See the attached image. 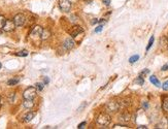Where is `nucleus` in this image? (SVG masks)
I'll return each instance as SVG.
<instances>
[{"instance_id":"f257e3e1","label":"nucleus","mask_w":168,"mask_h":129,"mask_svg":"<svg viewBox=\"0 0 168 129\" xmlns=\"http://www.w3.org/2000/svg\"><path fill=\"white\" fill-rule=\"evenodd\" d=\"M96 121H97V123L99 124V125H101V126H107V125L110 123V116L105 113H101L100 115L97 117Z\"/></svg>"},{"instance_id":"f03ea898","label":"nucleus","mask_w":168,"mask_h":129,"mask_svg":"<svg viewBox=\"0 0 168 129\" xmlns=\"http://www.w3.org/2000/svg\"><path fill=\"white\" fill-rule=\"evenodd\" d=\"M36 93H37L36 87H29L24 91L23 97H24V99H34L36 97Z\"/></svg>"},{"instance_id":"7ed1b4c3","label":"nucleus","mask_w":168,"mask_h":129,"mask_svg":"<svg viewBox=\"0 0 168 129\" xmlns=\"http://www.w3.org/2000/svg\"><path fill=\"white\" fill-rule=\"evenodd\" d=\"M59 7L64 13H68L71 9V2L69 0H59Z\"/></svg>"},{"instance_id":"20e7f679","label":"nucleus","mask_w":168,"mask_h":129,"mask_svg":"<svg viewBox=\"0 0 168 129\" xmlns=\"http://www.w3.org/2000/svg\"><path fill=\"white\" fill-rule=\"evenodd\" d=\"M42 28L40 26H35V27H33L32 30H31V32H30V36L31 38H41V33H42Z\"/></svg>"},{"instance_id":"39448f33","label":"nucleus","mask_w":168,"mask_h":129,"mask_svg":"<svg viewBox=\"0 0 168 129\" xmlns=\"http://www.w3.org/2000/svg\"><path fill=\"white\" fill-rule=\"evenodd\" d=\"M14 22L17 27H21V26H23L25 24V22H26V17L23 14H18L15 16Z\"/></svg>"},{"instance_id":"423d86ee","label":"nucleus","mask_w":168,"mask_h":129,"mask_svg":"<svg viewBox=\"0 0 168 129\" xmlns=\"http://www.w3.org/2000/svg\"><path fill=\"white\" fill-rule=\"evenodd\" d=\"M16 24H15L14 20H6L5 24L3 26V30L5 32H11V31H14L15 28H16Z\"/></svg>"},{"instance_id":"0eeeda50","label":"nucleus","mask_w":168,"mask_h":129,"mask_svg":"<svg viewBox=\"0 0 168 129\" xmlns=\"http://www.w3.org/2000/svg\"><path fill=\"white\" fill-rule=\"evenodd\" d=\"M84 32V30L81 26H73L70 30H69V35L72 36V37H75L77 35H79V33H83Z\"/></svg>"},{"instance_id":"6e6552de","label":"nucleus","mask_w":168,"mask_h":129,"mask_svg":"<svg viewBox=\"0 0 168 129\" xmlns=\"http://www.w3.org/2000/svg\"><path fill=\"white\" fill-rule=\"evenodd\" d=\"M74 45H75V43H74V41H73L72 38H67V39H65V41H64V43H63L62 47L65 49L66 51H69V50L73 49Z\"/></svg>"},{"instance_id":"1a4fd4ad","label":"nucleus","mask_w":168,"mask_h":129,"mask_svg":"<svg viewBox=\"0 0 168 129\" xmlns=\"http://www.w3.org/2000/svg\"><path fill=\"white\" fill-rule=\"evenodd\" d=\"M120 106H121V104L117 101H110L107 103V108H108L110 112H117L120 108Z\"/></svg>"},{"instance_id":"9d476101","label":"nucleus","mask_w":168,"mask_h":129,"mask_svg":"<svg viewBox=\"0 0 168 129\" xmlns=\"http://www.w3.org/2000/svg\"><path fill=\"white\" fill-rule=\"evenodd\" d=\"M34 117H35V113H34V112H28V113L24 116V122H30Z\"/></svg>"},{"instance_id":"9b49d317","label":"nucleus","mask_w":168,"mask_h":129,"mask_svg":"<svg viewBox=\"0 0 168 129\" xmlns=\"http://www.w3.org/2000/svg\"><path fill=\"white\" fill-rule=\"evenodd\" d=\"M23 104H24V108L30 110V108H32L34 106V102H33V99H25Z\"/></svg>"},{"instance_id":"f8f14e48","label":"nucleus","mask_w":168,"mask_h":129,"mask_svg":"<svg viewBox=\"0 0 168 129\" xmlns=\"http://www.w3.org/2000/svg\"><path fill=\"white\" fill-rule=\"evenodd\" d=\"M51 36V31L49 29H44L42 30V33H41V39L42 41H46Z\"/></svg>"},{"instance_id":"ddd939ff","label":"nucleus","mask_w":168,"mask_h":129,"mask_svg":"<svg viewBox=\"0 0 168 129\" xmlns=\"http://www.w3.org/2000/svg\"><path fill=\"white\" fill-rule=\"evenodd\" d=\"M149 81H151V83L152 84H154L155 86H157V87H160L161 86V83H160V81L158 80L155 75H152L151 78H149Z\"/></svg>"},{"instance_id":"4468645a","label":"nucleus","mask_w":168,"mask_h":129,"mask_svg":"<svg viewBox=\"0 0 168 129\" xmlns=\"http://www.w3.org/2000/svg\"><path fill=\"white\" fill-rule=\"evenodd\" d=\"M120 120L122 122H124V123L129 122L130 121V115L129 114H123V115L120 116Z\"/></svg>"},{"instance_id":"2eb2a0df","label":"nucleus","mask_w":168,"mask_h":129,"mask_svg":"<svg viewBox=\"0 0 168 129\" xmlns=\"http://www.w3.org/2000/svg\"><path fill=\"white\" fill-rule=\"evenodd\" d=\"M162 108L165 112H168V96L163 98V103H162Z\"/></svg>"},{"instance_id":"dca6fc26","label":"nucleus","mask_w":168,"mask_h":129,"mask_svg":"<svg viewBox=\"0 0 168 129\" xmlns=\"http://www.w3.org/2000/svg\"><path fill=\"white\" fill-rule=\"evenodd\" d=\"M20 82V78H11V80H9V81H7V85H9V86H15V85H17V84Z\"/></svg>"},{"instance_id":"f3484780","label":"nucleus","mask_w":168,"mask_h":129,"mask_svg":"<svg viewBox=\"0 0 168 129\" xmlns=\"http://www.w3.org/2000/svg\"><path fill=\"white\" fill-rule=\"evenodd\" d=\"M138 59H139L138 55H134V56H132V57L129 58V62H130V63H135V62L137 61Z\"/></svg>"},{"instance_id":"a211bd4d","label":"nucleus","mask_w":168,"mask_h":129,"mask_svg":"<svg viewBox=\"0 0 168 129\" xmlns=\"http://www.w3.org/2000/svg\"><path fill=\"white\" fill-rule=\"evenodd\" d=\"M6 19L3 16H0V29H3V26L5 24Z\"/></svg>"},{"instance_id":"6ab92c4d","label":"nucleus","mask_w":168,"mask_h":129,"mask_svg":"<svg viewBox=\"0 0 168 129\" xmlns=\"http://www.w3.org/2000/svg\"><path fill=\"white\" fill-rule=\"evenodd\" d=\"M17 56H21V57H26L28 56V52L26 50H23V51L19 52V53H17Z\"/></svg>"},{"instance_id":"aec40b11","label":"nucleus","mask_w":168,"mask_h":129,"mask_svg":"<svg viewBox=\"0 0 168 129\" xmlns=\"http://www.w3.org/2000/svg\"><path fill=\"white\" fill-rule=\"evenodd\" d=\"M135 83H137L138 85H140V86H141V85H144V78H142V76H141V75L139 76V78H136V80H135Z\"/></svg>"},{"instance_id":"412c9836","label":"nucleus","mask_w":168,"mask_h":129,"mask_svg":"<svg viewBox=\"0 0 168 129\" xmlns=\"http://www.w3.org/2000/svg\"><path fill=\"white\" fill-rule=\"evenodd\" d=\"M35 86H36V89H37L38 91H41V90L44 89V84H42V83H37Z\"/></svg>"},{"instance_id":"4be33fe9","label":"nucleus","mask_w":168,"mask_h":129,"mask_svg":"<svg viewBox=\"0 0 168 129\" xmlns=\"http://www.w3.org/2000/svg\"><path fill=\"white\" fill-rule=\"evenodd\" d=\"M153 43H154V36H152V37H151V39H149V45H147V47H146V51H149V49H151V47L153 46Z\"/></svg>"},{"instance_id":"5701e85b","label":"nucleus","mask_w":168,"mask_h":129,"mask_svg":"<svg viewBox=\"0 0 168 129\" xmlns=\"http://www.w3.org/2000/svg\"><path fill=\"white\" fill-rule=\"evenodd\" d=\"M162 88H163V90H165V91H167V90H168V81L165 82V83L163 84Z\"/></svg>"},{"instance_id":"b1692460","label":"nucleus","mask_w":168,"mask_h":129,"mask_svg":"<svg viewBox=\"0 0 168 129\" xmlns=\"http://www.w3.org/2000/svg\"><path fill=\"white\" fill-rule=\"evenodd\" d=\"M114 129H117V128H128L126 125H114Z\"/></svg>"},{"instance_id":"393cba45","label":"nucleus","mask_w":168,"mask_h":129,"mask_svg":"<svg viewBox=\"0 0 168 129\" xmlns=\"http://www.w3.org/2000/svg\"><path fill=\"white\" fill-rule=\"evenodd\" d=\"M161 70H163V71H165V70H168V63H166L165 65H163L162 68H161Z\"/></svg>"},{"instance_id":"a878e982","label":"nucleus","mask_w":168,"mask_h":129,"mask_svg":"<svg viewBox=\"0 0 168 129\" xmlns=\"http://www.w3.org/2000/svg\"><path fill=\"white\" fill-rule=\"evenodd\" d=\"M101 30H102V26H101V25H100V26H98V27H97V28H96V29H95V32H96V33L100 32Z\"/></svg>"},{"instance_id":"bb28decb","label":"nucleus","mask_w":168,"mask_h":129,"mask_svg":"<svg viewBox=\"0 0 168 129\" xmlns=\"http://www.w3.org/2000/svg\"><path fill=\"white\" fill-rule=\"evenodd\" d=\"M86 125V122H81V124H79V126H77V128H79V129H81V128H84V126Z\"/></svg>"},{"instance_id":"cd10ccee","label":"nucleus","mask_w":168,"mask_h":129,"mask_svg":"<svg viewBox=\"0 0 168 129\" xmlns=\"http://www.w3.org/2000/svg\"><path fill=\"white\" fill-rule=\"evenodd\" d=\"M102 1H103V3H104L105 5H107V6L110 4V0H102Z\"/></svg>"},{"instance_id":"c85d7f7f","label":"nucleus","mask_w":168,"mask_h":129,"mask_svg":"<svg viewBox=\"0 0 168 129\" xmlns=\"http://www.w3.org/2000/svg\"><path fill=\"white\" fill-rule=\"evenodd\" d=\"M14 97H15V93H11V94L9 95V101L13 102V99H14Z\"/></svg>"},{"instance_id":"c756f323","label":"nucleus","mask_w":168,"mask_h":129,"mask_svg":"<svg viewBox=\"0 0 168 129\" xmlns=\"http://www.w3.org/2000/svg\"><path fill=\"white\" fill-rule=\"evenodd\" d=\"M149 69H146V70H144L142 72L140 73V75H144V74H146V73H149Z\"/></svg>"},{"instance_id":"7c9ffc66","label":"nucleus","mask_w":168,"mask_h":129,"mask_svg":"<svg viewBox=\"0 0 168 129\" xmlns=\"http://www.w3.org/2000/svg\"><path fill=\"white\" fill-rule=\"evenodd\" d=\"M137 128H139V129H146V126H144V125H140V126H138Z\"/></svg>"},{"instance_id":"2f4dec72","label":"nucleus","mask_w":168,"mask_h":129,"mask_svg":"<svg viewBox=\"0 0 168 129\" xmlns=\"http://www.w3.org/2000/svg\"><path fill=\"white\" fill-rule=\"evenodd\" d=\"M149 108V104H147V102H144V108Z\"/></svg>"},{"instance_id":"473e14b6","label":"nucleus","mask_w":168,"mask_h":129,"mask_svg":"<svg viewBox=\"0 0 168 129\" xmlns=\"http://www.w3.org/2000/svg\"><path fill=\"white\" fill-rule=\"evenodd\" d=\"M49 82H50L49 78H44V84H49Z\"/></svg>"},{"instance_id":"72a5a7b5","label":"nucleus","mask_w":168,"mask_h":129,"mask_svg":"<svg viewBox=\"0 0 168 129\" xmlns=\"http://www.w3.org/2000/svg\"><path fill=\"white\" fill-rule=\"evenodd\" d=\"M98 22V19H94V21L92 22V24H95V23H97Z\"/></svg>"},{"instance_id":"f704fd0d","label":"nucleus","mask_w":168,"mask_h":129,"mask_svg":"<svg viewBox=\"0 0 168 129\" xmlns=\"http://www.w3.org/2000/svg\"><path fill=\"white\" fill-rule=\"evenodd\" d=\"M1 105H2V102H1V96H0V108H1Z\"/></svg>"},{"instance_id":"c9c22d12","label":"nucleus","mask_w":168,"mask_h":129,"mask_svg":"<svg viewBox=\"0 0 168 129\" xmlns=\"http://www.w3.org/2000/svg\"><path fill=\"white\" fill-rule=\"evenodd\" d=\"M85 1H90V0H85Z\"/></svg>"},{"instance_id":"e433bc0d","label":"nucleus","mask_w":168,"mask_h":129,"mask_svg":"<svg viewBox=\"0 0 168 129\" xmlns=\"http://www.w3.org/2000/svg\"><path fill=\"white\" fill-rule=\"evenodd\" d=\"M0 68H1V63H0Z\"/></svg>"}]
</instances>
